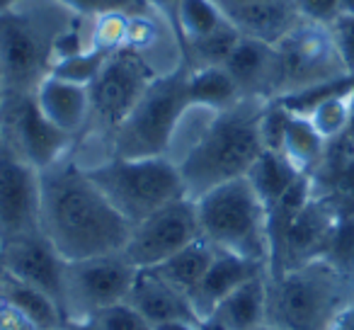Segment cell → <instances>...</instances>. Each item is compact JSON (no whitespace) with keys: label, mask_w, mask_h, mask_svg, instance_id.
<instances>
[{"label":"cell","mask_w":354,"mask_h":330,"mask_svg":"<svg viewBox=\"0 0 354 330\" xmlns=\"http://www.w3.org/2000/svg\"><path fill=\"white\" fill-rule=\"evenodd\" d=\"M107 202L127 219L138 223L158 209L187 197L177 163L160 158H117L109 156L95 165H83Z\"/></svg>","instance_id":"obj_7"},{"label":"cell","mask_w":354,"mask_h":330,"mask_svg":"<svg viewBox=\"0 0 354 330\" xmlns=\"http://www.w3.org/2000/svg\"><path fill=\"white\" fill-rule=\"evenodd\" d=\"M156 330H199V323H165Z\"/></svg>","instance_id":"obj_38"},{"label":"cell","mask_w":354,"mask_h":330,"mask_svg":"<svg viewBox=\"0 0 354 330\" xmlns=\"http://www.w3.org/2000/svg\"><path fill=\"white\" fill-rule=\"evenodd\" d=\"M0 270L15 279L44 291L64 311V270L66 260L46 241L44 233L15 238L0 246Z\"/></svg>","instance_id":"obj_14"},{"label":"cell","mask_w":354,"mask_h":330,"mask_svg":"<svg viewBox=\"0 0 354 330\" xmlns=\"http://www.w3.org/2000/svg\"><path fill=\"white\" fill-rule=\"evenodd\" d=\"M294 3H296V10H299L301 20L310 22V25L330 27L342 15L339 0H294Z\"/></svg>","instance_id":"obj_32"},{"label":"cell","mask_w":354,"mask_h":330,"mask_svg":"<svg viewBox=\"0 0 354 330\" xmlns=\"http://www.w3.org/2000/svg\"><path fill=\"white\" fill-rule=\"evenodd\" d=\"M352 93H339L333 98L323 100L320 104H315L306 117L310 119V124L315 127V131L325 138V141H335V138H342L347 131L349 122V104H352Z\"/></svg>","instance_id":"obj_28"},{"label":"cell","mask_w":354,"mask_h":330,"mask_svg":"<svg viewBox=\"0 0 354 330\" xmlns=\"http://www.w3.org/2000/svg\"><path fill=\"white\" fill-rule=\"evenodd\" d=\"M325 151H328V141L315 131L308 117L289 112V122L284 129V141H281V151L286 161L294 165L299 173L310 175L323 163Z\"/></svg>","instance_id":"obj_24"},{"label":"cell","mask_w":354,"mask_h":330,"mask_svg":"<svg viewBox=\"0 0 354 330\" xmlns=\"http://www.w3.org/2000/svg\"><path fill=\"white\" fill-rule=\"evenodd\" d=\"M0 304L17 311L37 330H61L66 323L64 311L51 296L15 279L3 270H0Z\"/></svg>","instance_id":"obj_20"},{"label":"cell","mask_w":354,"mask_h":330,"mask_svg":"<svg viewBox=\"0 0 354 330\" xmlns=\"http://www.w3.org/2000/svg\"><path fill=\"white\" fill-rule=\"evenodd\" d=\"M158 6H167V8H170V10H175L177 0H158Z\"/></svg>","instance_id":"obj_41"},{"label":"cell","mask_w":354,"mask_h":330,"mask_svg":"<svg viewBox=\"0 0 354 330\" xmlns=\"http://www.w3.org/2000/svg\"><path fill=\"white\" fill-rule=\"evenodd\" d=\"M352 299L354 279L328 257L267 275V323L281 330H328Z\"/></svg>","instance_id":"obj_4"},{"label":"cell","mask_w":354,"mask_h":330,"mask_svg":"<svg viewBox=\"0 0 354 330\" xmlns=\"http://www.w3.org/2000/svg\"><path fill=\"white\" fill-rule=\"evenodd\" d=\"M223 15L241 32V37L265 42L270 46H277L291 30L304 22L294 0H262V3L228 10Z\"/></svg>","instance_id":"obj_19"},{"label":"cell","mask_w":354,"mask_h":330,"mask_svg":"<svg viewBox=\"0 0 354 330\" xmlns=\"http://www.w3.org/2000/svg\"><path fill=\"white\" fill-rule=\"evenodd\" d=\"M61 330H64V328H61Z\"/></svg>","instance_id":"obj_44"},{"label":"cell","mask_w":354,"mask_h":330,"mask_svg":"<svg viewBox=\"0 0 354 330\" xmlns=\"http://www.w3.org/2000/svg\"><path fill=\"white\" fill-rule=\"evenodd\" d=\"M223 68L231 73L243 98L274 100L279 90V56L277 46L241 37Z\"/></svg>","instance_id":"obj_15"},{"label":"cell","mask_w":354,"mask_h":330,"mask_svg":"<svg viewBox=\"0 0 354 330\" xmlns=\"http://www.w3.org/2000/svg\"><path fill=\"white\" fill-rule=\"evenodd\" d=\"M214 257H216V248L207 238H197L187 248H183L180 253H175L172 257H167L165 262L151 267V270L158 277H162L170 286H175L177 291H183L185 296H192L199 282L207 275V270L212 267Z\"/></svg>","instance_id":"obj_22"},{"label":"cell","mask_w":354,"mask_h":330,"mask_svg":"<svg viewBox=\"0 0 354 330\" xmlns=\"http://www.w3.org/2000/svg\"><path fill=\"white\" fill-rule=\"evenodd\" d=\"M172 20H175L185 46L189 42H197L202 37L212 35L226 20V15L214 6L212 0H177L175 10H172Z\"/></svg>","instance_id":"obj_26"},{"label":"cell","mask_w":354,"mask_h":330,"mask_svg":"<svg viewBox=\"0 0 354 330\" xmlns=\"http://www.w3.org/2000/svg\"><path fill=\"white\" fill-rule=\"evenodd\" d=\"M3 100H6V85H3V73H0V107H3Z\"/></svg>","instance_id":"obj_42"},{"label":"cell","mask_w":354,"mask_h":330,"mask_svg":"<svg viewBox=\"0 0 354 330\" xmlns=\"http://www.w3.org/2000/svg\"><path fill=\"white\" fill-rule=\"evenodd\" d=\"M328 30L344 64V71L354 75V15H339Z\"/></svg>","instance_id":"obj_31"},{"label":"cell","mask_w":354,"mask_h":330,"mask_svg":"<svg viewBox=\"0 0 354 330\" xmlns=\"http://www.w3.org/2000/svg\"><path fill=\"white\" fill-rule=\"evenodd\" d=\"M328 330H354V299L337 313Z\"/></svg>","instance_id":"obj_34"},{"label":"cell","mask_w":354,"mask_h":330,"mask_svg":"<svg viewBox=\"0 0 354 330\" xmlns=\"http://www.w3.org/2000/svg\"><path fill=\"white\" fill-rule=\"evenodd\" d=\"M83 15L59 0H22L0 12V73L6 98L35 95L51 73L59 44Z\"/></svg>","instance_id":"obj_3"},{"label":"cell","mask_w":354,"mask_h":330,"mask_svg":"<svg viewBox=\"0 0 354 330\" xmlns=\"http://www.w3.org/2000/svg\"><path fill=\"white\" fill-rule=\"evenodd\" d=\"M0 146L30 163L32 168L44 170L71 153L73 136L56 129L41 114L35 95L6 98L0 107Z\"/></svg>","instance_id":"obj_11"},{"label":"cell","mask_w":354,"mask_h":330,"mask_svg":"<svg viewBox=\"0 0 354 330\" xmlns=\"http://www.w3.org/2000/svg\"><path fill=\"white\" fill-rule=\"evenodd\" d=\"M187 93L192 107H202L209 109V112H223L243 98L241 88L223 66L189 68Z\"/></svg>","instance_id":"obj_23"},{"label":"cell","mask_w":354,"mask_h":330,"mask_svg":"<svg viewBox=\"0 0 354 330\" xmlns=\"http://www.w3.org/2000/svg\"><path fill=\"white\" fill-rule=\"evenodd\" d=\"M109 51L97 49V46H88V49H80L75 54H68L64 59H59L54 66H51V73L56 78H64L71 80V83H78V85H88L97 78L100 68L104 66L107 61Z\"/></svg>","instance_id":"obj_29"},{"label":"cell","mask_w":354,"mask_h":330,"mask_svg":"<svg viewBox=\"0 0 354 330\" xmlns=\"http://www.w3.org/2000/svg\"><path fill=\"white\" fill-rule=\"evenodd\" d=\"M214 318L226 330H255L267 323V272L233 289L214 309Z\"/></svg>","instance_id":"obj_21"},{"label":"cell","mask_w":354,"mask_h":330,"mask_svg":"<svg viewBox=\"0 0 354 330\" xmlns=\"http://www.w3.org/2000/svg\"><path fill=\"white\" fill-rule=\"evenodd\" d=\"M212 3L221 12H228V10H236V8L250 6V3H262V0H212Z\"/></svg>","instance_id":"obj_36"},{"label":"cell","mask_w":354,"mask_h":330,"mask_svg":"<svg viewBox=\"0 0 354 330\" xmlns=\"http://www.w3.org/2000/svg\"><path fill=\"white\" fill-rule=\"evenodd\" d=\"M136 267L124 253L66 262L64 270V315L93 318L109 306L124 304L136 279Z\"/></svg>","instance_id":"obj_9"},{"label":"cell","mask_w":354,"mask_h":330,"mask_svg":"<svg viewBox=\"0 0 354 330\" xmlns=\"http://www.w3.org/2000/svg\"><path fill=\"white\" fill-rule=\"evenodd\" d=\"M265 272H267V265H262V262L248 260V257L233 255V253L216 250V257H214L212 267L207 270L204 279L199 282L194 294L189 296L199 320L212 315L214 309H216L233 289L245 284V282L252 279V277L265 275Z\"/></svg>","instance_id":"obj_18"},{"label":"cell","mask_w":354,"mask_h":330,"mask_svg":"<svg viewBox=\"0 0 354 330\" xmlns=\"http://www.w3.org/2000/svg\"><path fill=\"white\" fill-rule=\"evenodd\" d=\"M17 3H22V0H0V12L8 10V8H12V6H17Z\"/></svg>","instance_id":"obj_40"},{"label":"cell","mask_w":354,"mask_h":330,"mask_svg":"<svg viewBox=\"0 0 354 330\" xmlns=\"http://www.w3.org/2000/svg\"><path fill=\"white\" fill-rule=\"evenodd\" d=\"M35 100L41 114L68 136H78L90 119V88L71 80L46 75L35 90Z\"/></svg>","instance_id":"obj_17"},{"label":"cell","mask_w":354,"mask_h":330,"mask_svg":"<svg viewBox=\"0 0 354 330\" xmlns=\"http://www.w3.org/2000/svg\"><path fill=\"white\" fill-rule=\"evenodd\" d=\"M299 170L291 165L289 161L284 158V153L279 151H262V156L255 161V165L248 173V180H250L252 190L257 192V197L262 199V204L270 212L277 202L281 199V194L296 183Z\"/></svg>","instance_id":"obj_25"},{"label":"cell","mask_w":354,"mask_h":330,"mask_svg":"<svg viewBox=\"0 0 354 330\" xmlns=\"http://www.w3.org/2000/svg\"><path fill=\"white\" fill-rule=\"evenodd\" d=\"M61 6H66L68 10H73L75 15H100V12H109V10H122L117 0H59Z\"/></svg>","instance_id":"obj_33"},{"label":"cell","mask_w":354,"mask_h":330,"mask_svg":"<svg viewBox=\"0 0 354 330\" xmlns=\"http://www.w3.org/2000/svg\"><path fill=\"white\" fill-rule=\"evenodd\" d=\"M93 320H97L104 330H156L133 306H129L127 301L100 311V313L93 315Z\"/></svg>","instance_id":"obj_30"},{"label":"cell","mask_w":354,"mask_h":330,"mask_svg":"<svg viewBox=\"0 0 354 330\" xmlns=\"http://www.w3.org/2000/svg\"><path fill=\"white\" fill-rule=\"evenodd\" d=\"M156 75L158 73L143 59L141 51L131 46L112 51L97 78L90 83V119L85 129L109 141V136L136 107Z\"/></svg>","instance_id":"obj_8"},{"label":"cell","mask_w":354,"mask_h":330,"mask_svg":"<svg viewBox=\"0 0 354 330\" xmlns=\"http://www.w3.org/2000/svg\"><path fill=\"white\" fill-rule=\"evenodd\" d=\"M344 141L354 146V93H352V104H349V122H347V131H344Z\"/></svg>","instance_id":"obj_37"},{"label":"cell","mask_w":354,"mask_h":330,"mask_svg":"<svg viewBox=\"0 0 354 330\" xmlns=\"http://www.w3.org/2000/svg\"><path fill=\"white\" fill-rule=\"evenodd\" d=\"M197 204L202 238L216 250L270 267V217L250 180L238 178L204 192Z\"/></svg>","instance_id":"obj_6"},{"label":"cell","mask_w":354,"mask_h":330,"mask_svg":"<svg viewBox=\"0 0 354 330\" xmlns=\"http://www.w3.org/2000/svg\"><path fill=\"white\" fill-rule=\"evenodd\" d=\"M187 61L158 73L136 107L109 136V156L117 158H170L180 122L187 114L189 93Z\"/></svg>","instance_id":"obj_5"},{"label":"cell","mask_w":354,"mask_h":330,"mask_svg":"<svg viewBox=\"0 0 354 330\" xmlns=\"http://www.w3.org/2000/svg\"><path fill=\"white\" fill-rule=\"evenodd\" d=\"M241 42V32L228 22V17L212 32V35L202 37L197 42L185 44L187 51V66L189 68H199V66H223Z\"/></svg>","instance_id":"obj_27"},{"label":"cell","mask_w":354,"mask_h":330,"mask_svg":"<svg viewBox=\"0 0 354 330\" xmlns=\"http://www.w3.org/2000/svg\"><path fill=\"white\" fill-rule=\"evenodd\" d=\"M39 228L66 262L122 253L131 223L107 202L78 158L39 170Z\"/></svg>","instance_id":"obj_1"},{"label":"cell","mask_w":354,"mask_h":330,"mask_svg":"<svg viewBox=\"0 0 354 330\" xmlns=\"http://www.w3.org/2000/svg\"><path fill=\"white\" fill-rule=\"evenodd\" d=\"M39 170L0 146V246L39 233Z\"/></svg>","instance_id":"obj_13"},{"label":"cell","mask_w":354,"mask_h":330,"mask_svg":"<svg viewBox=\"0 0 354 330\" xmlns=\"http://www.w3.org/2000/svg\"><path fill=\"white\" fill-rule=\"evenodd\" d=\"M342 6V15H354V0H339Z\"/></svg>","instance_id":"obj_39"},{"label":"cell","mask_w":354,"mask_h":330,"mask_svg":"<svg viewBox=\"0 0 354 330\" xmlns=\"http://www.w3.org/2000/svg\"><path fill=\"white\" fill-rule=\"evenodd\" d=\"M64 330H104V328L93 318H68L64 323Z\"/></svg>","instance_id":"obj_35"},{"label":"cell","mask_w":354,"mask_h":330,"mask_svg":"<svg viewBox=\"0 0 354 330\" xmlns=\"http://www.w3.org/2000/svg\"><path fill=\"white\" fill-rule=\"evenodd\" d=\"M197 238H202L197 204L194 199L183 197L133 223L122 253L136 270H151Z\"/></svg>","instance_id":"obj_12"},{"label":"cell","mask_w":354,"mask_h":330,"mask_svg":"<svg viewBox=\"0 0 354 330\" xmlns=\"http://www.w3.org/2000/svg\"><path fill=\"white\" fill-rule=\"evenodd\" d=\"M277 56H279L277 98L349 75L335 49L330 30L310 22H301L296 30H291L277 44Z\"/></svg>","instance_id":"obj_10"},{"label":"cell","mask_w":354,"mask_h":330,"mask_svg":"<svg viewBox=\"0 0 354 330\" xmlns=\"http://www.w3.org/2000/svg\"><path fill=\"white\" fill-rule=\"evenodd\" d=\"M255 330H281V328H277V325H272V323H265V325H260V328H255Z\"/></svg>","instance_id":"obj_43"},{"label":"cell","mask_w":354,"mask_h":330,"mask_svg":"<svg viewBox=\"0 0 354 330\" xmlns=\"http://www.w3.org/2000/svg\"><path fill=\"white\" fill-rule=\"evenodd\" d=\"M267 102L270 100L241 98L233 107L209 114L197 138L189 143L183 158H177L189 199L202 197L223 183L248 178L265 151L260 119Z\"/></svg>","instance_id":"obj_2"},{"label":"cell","mask_w":354,"mask_h":330,"mask_svg":"<svg viewBox=\"0 0 354 330\" xmlns=\"http://www.w3.org/2000/svg\"><path fill=\"white\" fill-rule=\"evenodd\" d=\"M127 304L133 306L153 328L165 323H199V315L189 296L170 286L153 270L136 272Z\"/></svg>","instance_id":"obj_16"}]
</instances>
